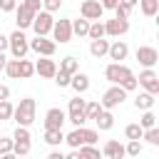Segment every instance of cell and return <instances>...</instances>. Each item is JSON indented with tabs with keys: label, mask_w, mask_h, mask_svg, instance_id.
Wrapping results in <instances>:
<instances>
[{
	"label": "cell",
	"mask_w": 159,
	"mask_h": 159,
	"mask_svg": "<svg viewBox=\"0 0 159 159\" xmlns=\"http://www.w3.org/2000/svg\"><path fill=\"white\" fill-rule=\"evenodd\" d=\"M12 119H15L17 124H22V127H30V124L35 122V99H32V97L20 99V104L12 107Z\"/></svg>",
	"instance_id": "6da1fadb"
},
{
	"label": "cell",
	"mask_w": 159,
	"mask_h": 159,
	"mask_svg": "<svg viewBox=\"0 0 159 159\" xmlns=\"http://www.w3.org/2000/svg\"><path fill=\"white\" fill-rule=\"evenodd\" d=\"M65 142H67L72 149H77V147H82V144H94V142H97V132H94V129H87V127L82 124V127H75V129L65 137Z\"/></svg>",
	"instance_id": "7a4b0ae2"
},
{
	"label": "cell",
	"mask_w": 159,
	"mask_h": 159,
	"mask_svg": "<svg viewBox=\"0 0 159 159\" xmlns=\"http://www.w3.org/2000/svg\"><path fill=\"white\" fill-rule=\"evenodd\" d=\"M7 50L12 52V57H15V60H20V57H25V55H27L30 42H27V37H25V32H22V30H15V32L7 37Z\"/></svg>",
	"instance_id": "3957f363"
},
{
	"label": "cell",
	"mask_w": 159,
	"mask_h": 159,
	"mask_svg": "<svg viewBox=\"0 0 159 159\" xmlns=\"http://www.w3.org/2000/svg\"><path fill=\"white\" fill-rule=\"evenodd\" d=\"M124 99H127V89L119 87V84H112V87L102 94V102H99V104H102L104 109H114V107H119Z\"/></svg>",
	"instance_id": "277c9868"
},
{
	"label": "cell",
	"mask_w": 159,
	"mask_h": 159,
	"mask_svg": "<svg viewBox=\"0 0 159 159\" xmlns=\"http://www.w3.org/2000/svg\"><path fill=\"white\" fill-rule=\"evenodd\" d=\"M67 122H72L75 127H82V124L87 122V117H84V99H82L80 94L70 99V109H67Z\"/></svg>",
	"instance_id": "5b68a950"
},
{
	"label": "cell",
	"mask_w": 159,
	"mask_h": 159,
	"mask_svg": "<svg viewBox=\"0 0 159 159\" xmlns=\"http://www.w3.org/2000/svg\"><path fill=\"white\" fill-rule=\"evenodd\" d=\"M52 12H47V10H37L35 12V17H32V30H35V35H50V30H52Z\"/></svg>",
	"instance_id": "8992f818"
},
{
	"label": "cell",
	"mask_w": 159,
	"mask_h": 159,
	"mask_svg": "<svg viewBox=\"0 0 159 159\" xmlns=\"http://www.w3.org/2000/svg\"><path fill=\"white\" fill-rule=\"evenodd\" d=\"M50 32H52V40L55 42H70L72 40V20H67V17L55 20Z\"/></svg>",
	"instance_id": "52a82bcc"
},
{
	"label": "cell",
	"mask_w": 159,
	"mask_h": 159,
	"mask_svg": "<svg viewBox=\"0 0 159 159\" xmlns=\"http://www.w3.org/2000/svg\"><path fill=\"white\" fill-rule=\"evenodd\" d=\"M137 84H142V87H144L147 92H152V94H159V75H157L152 67H144V70L139 72Z\"/></svg>",
	"instance_id": "ba28073f"
},
{
	"label": "cell",
	"mask_w": 159,
	"mask_h": 159,
	"mask_svg": "<svg viewBox=\"0 0 159 159\" xmlns=\"http://www.w3.org/2000/svg\"><path fill=\"white\" fill-rule=\"evenodd\" d=\"M30 50H35L37 55L52 57L55 50H57V42H55V40H47V35H37L35 40H30Z\"/></svg>",
	"instance_id": "9c48e42d"
},
{
	"label": "cell",
	"mask_w": 159,
	"mask_h": 159,
	"mask_svg": "<svg viewBox=\"0 0 159 159\" xmlns=\"http://www.w3.org/2000/svg\"><path fill=\"white\" fill-rule=\"evenodd\" d=\"M129 75H134L127 65H122V62H109L107 65V70H104V77L112 82V84H119L124 77H129Z\"/></svg>",
	"instance_id": "30bf717a"
},
{
	"label": "cell",
	"mask_w": 159,
	"mask_h": 159,
	"mask_svg": "<svg viewBox=\"0 0 159 159\" xmlns=\"http://www.w3.org/2000/svg\"><path fill=\"white\" fill-rule=\"evenodd\" d=\"M80 15H82L84 20H102L104 7L99 5V0H84V2L80 5Z\"/></svg>",
	"instance_id": "8fae6325"
},
{
	"label": "cell",
	"mask_w": 159,
	"mask_h": 159,
	"mask_svg": "<svg viewBox=\"0 0 159 159\" xmlns=\"http://www.w3.org/2000/svg\"><path fill=\"white\" fill-rule=\"evenodd\" d=\"M137 60H139L142 67H154L159 62V52L149 45H142V47H137Z\"/></svg>",
	"instance_id": "7c38bea8"
},
{
	"label": "cell",
	"mask_w": 159,
	"mask_h": 159,
	"mask_svg": "<svg viewBox=\"0 0 159 159\" xmlns=\"http://www.w3.org/2000/svg\"><path fill=\"white\" fill-rule=\"evenodd\" d=\"M67 122L65 112L60 107H50L47 114H45V129H62V124Z\"/></svg>",
	"instance_id": "4fadbf2b"
},
{
	"label": "cell",
	"mask_w": 159,
	"mask_h": 159,
	"mask_svg": "<svg viewBox=\"0 0 159 159\" xmlns=\"http://www.w3.org/2000/svg\"><path fill=\"white\" fill-rule=\"evenodd\" d=\"M129 30V20H122V17H112L104 22V35H112V37H119Z\"/></svg>",
	"instance_id": "5bb4252c"
},
{
	"label": "cell",
	"mask_w": 159,
	"mask_h": 159,
	"mask_svg": "<svg viewBox=\"0 0 159 159\" xmlns=\"http://www.w3.org/2000/svg\"><path fill=\"white\" fill-rule=\"evenodd\" d=\"M35 72H37L40 77H47V80H52V77H55V72H57V65H55V60H50V57L40 55V60L35 62Z\"/></svg>",
	"instance_id": "9a60e30c"
},
{
	"label": "cell",
	"mask_w": 159,
	"mask_h": 159,
	"mask_svg": "<svg viewBox=\"0 0 159 159\" xmlns=\"http://www.w3.org/2000/svg\"><path fill=\"white\" fill-rule=\"evenodd\" d=\"M32 17H35V12L27 10L22 2L15 5V22H17V30H27V27L32 25Z\"/></svg>",
	"instance_id": "2e32d148"
},
{
	"label": "cell",
	"mask_w": 159,
	"mask_h": 159,
	"mask_svg": "<svg viewBox=\"0 0 159 159\" xmlns=\"http://www.w3.org/2000/svg\"><path fill=\"white\" fill-rule=\"evenodd\" d=\"M102 154H104L107 159H122V157H127V154H124V144H119L117 139H109V142H104V147H102Z\"/></svg>",
	"instance_id": "e0dca14e"
},
{
	"label": "cell",
	"mask_w": 159,
	"mask_h": 159,
	"mask_svg": "<svg viewBox=\"0 0 159 159\" xmlns=\"http://www.w3.org/2000/svg\"><path fill=\"white\" fill-rule=\"evenodd\" d=\"M107 55H109V60L112 62H122V60H127V55H129V47H127V42H112L109 45V50H107Z\"/></svg>",
	"instance_id": "ac0fdd59"
},
{
	"label": "cell",
	"mask_w": 159,
	"mask_h": 159,
	"mask_svg": "<svg viewBox=\"0 0 159 159\" xmlns=\"http://www.w3.org/2000/svg\"><path fill=\"white\" fill-rule=\"evenodd\" d=\"M94 122H97V129H99V132H107V129H112V127H114V117H112V112H109V109H104V107L97 112Z\"/></svg>",
	"instance_id": "d6986e66"
},
{
	"label": "cell",
	"mask_w": 159,
	"mask_h": 159,
	"mask_svg": "<svg viewBox=\"0 0 159 159\" xmlns=\"http://www.w3.org/2000/svg\"><path fill=\"white\" fill-rule=\"evenodd\" d=\"M70 87H72L77 94L87 92V89H89V77H87V75H82V72H75V75L70 77Z\"/></svg>",
	"instance_id": "ffe728a7"
},
{
	"label": "cell",
	"mask_w": 159,
	"mask_h": 159,
	"mask_svg": "<svg viewBox=\"0 0 159 159\" xmlns=\"http://www.w3.org/2000/svg\"><path fill=\"white\" fill-rule=\"evenodd\" d=\"M154 97H157V94H152V92H147V89H144V92L134 99V107H137V109H142V112H144V109H152V107H154V102H157Z\"/></svg>",
	"instance_id": "44dd1931"
},
{
	"label": "cell",
	"mask_w": 159,
	"mask_h": 159,
	"mask_svg": "<svg viewBox=\"0 0 159 159\" xmlns=\"http://www.w3.org/2000/svg\"><path fill=\"white\" fill-rule=\"evenodd\" d=\"M107 50H109V42H107L104 37H97V40H92V42H89V52H92L94 57H104V55H107Z\"/></svg>",
	"instance_id": "7402d4cb"
},
{
	"label": "cell",
	"mask_w": 159,
	"mask_h": 159,
	"mask_svg": "<svg viewBox=\"0 0 159 159\" xmlns=\"http://www.w3.org/2000/svg\"><path fill=\"white\" fill-rule=\"evenodd\" d=\"M30 147V139H12V157H27Z\"/></svg>",
	"instance_id": "603a6c76"
},
{
	"label": "cell",
	"mask_w": 159,
	"mask_h": 159,
	"mask_svg": "<svg viewBox=\"0 0 159 159\" xmlns=\"http://www.w3.org/2000/svg\"><path fill=\"white\" fill-rule=\"evenodd\" d=\"M137 2H139L142 12H144L147 17H154V15L159 12V0H137Z\"/></svg>",
	"instance_id": "cb8c5ba5"
},
{
	"label": "cell",
	"mask_w": 159,
	"mask_h": 159,
	"mask_svg": "<svg viewBox=\"0 0 159 159\" xmlns=\"http://www.w3.org/2000/svg\"><path fill=\"white\" fill-rule=\"evenodd\" d=\"M45 142H47V144H52V147H57L60 142H65L62 129H45Z\"/></svg>",
	"instance_id": "d4e9b609"
},
{
	"label": "cell",
	"mask_w": 159,
	"mask_h": 159,
	"mask_svg": "<svg viewBox=\"0 0 159 159\" xmlns=\"http://www.w3.org/2000/svg\"><path fill=\"white\" fill-rule=\"evenodd\" d=\"M87 30H89V20H84V17H80V20H72V35H80V37H84V35H87Z\"/></svg>",
	"instance_id": "484cf974"
},
{
	"label": "cell",
	"mask_w": 159,
	"mask_h": 159,
	"mask_svg": "<svg viewBox=\"0 0 159 159\" xmlns=\"http://www.w3.org/2000/svg\"><path fill=\"white\" fill-rule=\"evenodd\" d=\"M87 37H89V40H97V37H104V22H99V20H94V22H89V30H87Z\"/></svg>",
	"instance_id": "4316f807"
},
{
	"label": "cell",
	"mask_w": 159,
	"mask_h": 159,
	"mask_svg": "<svg viewBox=\"0 0 159 159\" xmlns=\"http://www.w3.org/2000/svg\"><path fill=\"white\" fill-rule=\"evenodd\" d=\"M139 127H142V129L157 127V114H154L152 109H144V114H142V119H139Z\"/></svg>",
	"instance_id": "83f0119b"
},
{
	"label": "cell",
	"mask_w": 159,
	"mask_h": 159,
	"mask_svg": "<svg viewBox=\"0 0 159 159\" xmlns=\"http://www.w3.org/2000/svg\"><path fill=\"white\" fill-rule=\"evenodd\" d=\"M60 70H65V72L75 75V72H80V62H77L75 57H65V60L60 62Z\"/></svg>",
	"instance_id": "f1b7e54d"
},
{
	"label": "cell",
	"mask_w": 159,
	"mask_h": 159,
	"mask_svg": "<svg viewBox=\"0 0 159 159\" xmlns=\"http://www.w3.org/2000/svg\"><path fill=\"white\" fill-rule=\"evenodd\" d=\"M32 75H35V65H32L30 60L20 57V77H22V80H27V77H32Z\"/></svg>",
	"instance_id": "f546056e"
},
{
	"label": "cell",
	"mask_w": 159,
	"mask_h": 159,
	"mask_svg": "<svg viewBox=\"0 0 159 159\" xmlns=\"http://www.w3.org/2000/svg\"><path fill=\"white\" fill-rule=\"evenodd\" d=\"M124 154H127V157H139V154H142V142H139V139H129L127 147H124Z\"/></svg>",
	"instance_id": "4dcf8cb0"
},
{
	"label": "cell",
	"mask_w": 159,
	"mask_h": 159,
	"mask_svg": "<svg viewBox=\"0 0 159 159\" xmlns=\"http://www.w3.org/2000/svg\"><path fill=\"white\" fill-rule=\"evenodd\" d=\"M5 72H7V77L17 80L20 77V60H7L5 62Z\"/></svg>",
	"instance_id": "1f68e13d"
},
{
	"label": "cell",
	"mask_w": 159,
	"mask_h": 159,
	"mask_svg": "<svg viewBox=\"0 0 159 159\" xmlns=\"http://www.w3.org/2000/svg\"><path fill=\"white\" fill-rule=\"evenodd\" d=\"M142 134H144V129L139 124H127L124 127V137L127 139H142Z\"/></svg>",
	"instance_id": "d6a6232c"
},
{
	"label": "cell",
	"mask_w": 159,
	"mask_h": 159,
	"mask_svg": "<svg viewBox=\"0 0 159 159\" xmlns=\"http://www.w3.org/2000/svg\"><path fill=\"white\" fill-rule=\"evenodd\" d=\"M142 139H147L152 147H159V129H157V127H149V129H144Z\"/></svg>",
	"instance_id": "836d02e7"
},
{
	"label": "cell",
	"mask_w": 159,
	"mask_h": 159,
	"mask_svg": "<svg viewBox=\"0 0 159 159\" xmlns=\"http://www.w3.org/2000/svg\"><path fill=\"white\" fill-rule=\"evenodd\" d=\"M77 154H80V157H94V159H99V154H102V152H99V149H94L92 144H82V147H77Z\"/></svg>",
	"instance_id": "e575fe53"
},
{
	"label": "cell",
	"mask_w": 159,
	"mask_h": 159,
	"mask_svg": "<svg viewBox=\"0 0 159 159\" xmlns=\"http://www.w3.org/2000/svg\"><path fill=\"white\" fill-rule=\"evenodd\" d=\"M12 119V104L7 99H0V122H7Z\"/></svg>",
	"instance_id": "d590c367"
},
{
	"label": "cell",
	"mask_w": 159,
	"mask_h": 159,
	"mask_svg": "<svg viewBox=\"0 0 159 159\" xmlns=\"http://www.w3.org/2000/svg\"><path fill=\"white\" fill-rule=\"evenodd\" d=\"M99 109H102L99 102H84V117H87V119H94Z\"/></svg>",
	"instance_id": "8d00e7d4"
},
{
	"label": "cell",
	"mask_w": 159,
	"mask_h": 159,
	"mask_svg": "<svg viewBox=\"0 0 159 159\" xmlns=\"http://www.w3.org/2000/svg\"><path fill=\"white\" fill-rule=\"evenodd\" d=\"M70 72H65V70H57L55 72V82H57V87H70Z\"/></svg>",
	"instance_id": "74e56055"
},
{
	"label": "cell",
	"mask_w": 159,
	"mask_h": 159,
	"mask_svg": "<svg viewBox=\"0 0 159 159\" xmlns=\"http://www.w3.org/2000/svg\"><path fill=\"white\" fill-rule=\"evenodd\" d=\"M0 154H2V157H10V154H12V139L0 137Z\"/></svg>",
	"instance_id": "f35d334b"
},
{
	"label": "cell",
	"mask_w": 159,
	"mask_h": 159,
	"mask_svg": "<svg viewBox=\"0 0 159 159\" xmlns=\"http://www.w3.org/2000/svg\"><path fill=\"white\" fill-rule=\"evenodd\" d=\"M119 87H124L127 92H132V89H137V77H134V75H129V77H124V80L119 82Z\"/></svg>",
	"instance_id": "ab89813d"
},
{
	"label": "cell",
	"mask_w": 159,
	"mask_h": 159,
	"mask_svg": "<svg viewBox=\"0 0 159 159\" xmlns=\"http://www.w3.org/2000/svg\"><path fill=\"white\" fill-rule=\"evenodd\" d=\"M60 5H62V0H42V7H45L47 12H55V10H60Z\"/></svg>",
	"instance_id": "60d3db41"
},
{
	"label": "cell",
	"mask_w": 159,
	"mask_h": 159,
	"mask_svg": "<svg viewBox=\"0 0 159 159\" xmlns=\"http://www.w3.org/2000/svg\"><path fill=\"white\" fill-rule=\"evenodd\" d=\"M20 2H22L27 10H32V12H37V10L42 7V0H20Z\"/></svg>",
	"instance_id": "b9f144b4"
},
{
	"label": "cell",
	"mask_w": 159,
	"mask_h": 159,
	"mask_svg": "<svg viewBox=\"0 0 159 159\" xmlns=\"http://www.w3.org/2000/svg\"><path fill=\"white\" fill-rule=\"evenodd\" d=\"M15 5H17V0H0V10L2 12H12Z\"/></svg>",
	"instance_id": "7bdbcfd3"
},
{
	"label": "cell",
	"mask_w": 159,
	"mask_h": 159,
	"mask_svg": "<svg viewBox=\"0 0 159 159\" xmlns=\"http://www.w3.org/2000/svg\"><path fill=\"white\" fill-rule=\"evenodd\" d=\"M114 17H122V20H129V10H127V7H122V5L117 2V7H114Z\"/></svg>",
	"instance_id": "ee69618b"
},
{
	"label": "cell",
	"mask_w": 159,
	"mask_h": 159,
	"mask_svg": "<svg viewBox=\"0 0 159 159\" xmlns=\"http://www.w3.org/2000/svg\"><path fill=\"white\" fill-rule=\"evenodd\" d=\"M117 2H119V0H99V5H102L104 10H114V7H117Z\"/></svg>",
	"instance_id": "f6af8a7d"
},
{
	"label": "cell",
	"mask_w": 159,
	"mask_h": 159,
	"mask_svg": "<svg viewBox=\"0 0 159 159\" xmlns=\"http://www.w3.org/2000/svg\"><path fill=\"white\" fill-rule=\"evenodd\" d=\"M119 5H122V7H127V10L132 12V7L137 5V0H119Z\"/></svg>",
	"instance_id": "bcb514c9"
},
{
	"label": "cell",
	"mask_w": 159,
	"mask_h": 159,
	"mask_svg": "<svg viewBox=\"0 0 159 159\" xmlns=\"http://www.w3.org/2000/svg\"><path fill=\"white\" fill-rule=\"evenodd\" d=\"M7 97H10V89L5 84H0V99H7Z\"/></svg>",
	"instance_id": "7dc6e473"
},
{
	"label": "cell",
	"mask_w": 159,
	"mask_h": 159,
	"mask_svg": "<svg viewBox=\"0 0 159 159\" xmlns=\"http://www.w3.org/2000/svg\"><path fill=\"white\" fill-rule=\"evenodd\" d=\"M5 50H7V37L0 35V52H5Z\"/></svg>",
	"instance_id": "c3c4849f"
},
{
	"label": "cell",
	"mask_w": 159,
	"mask_h": 159,
	"mask_svg": "<svg viewBox=\"0 0 159 159\" xmlns=\"http://www.w3.org/2000/svg\"><path fill=\"white\" fill-rule=\"evenodd\" d=\"M5 62H7V57H5V52H0V70H5Z\"/></svg>",
	"instance_id": "681fc988"
}]
</instances>
